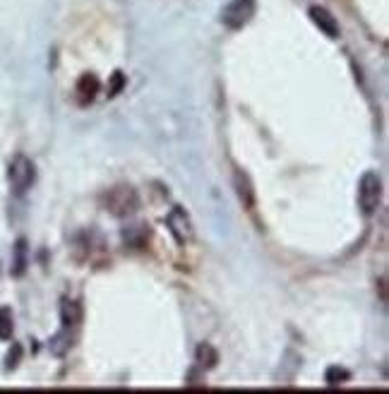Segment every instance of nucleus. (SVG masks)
Here are the masks:
<instances>
[{
  "mask_svg": "<svg viewBox=\"0 0 389 394\" xmlns=\"http://www.w3.org/2000/svg\"><path fill=\"white\" fill-rule=\"evenodd\" d=\"M310 19L320 27V32H325L330 39H336L339 37V24H336V19L332 17L330 10L325 8H310Z\"/></svg>",
  "mask_w": 389,
  "mask_h": 394,
  "instance_id": "obj_7",
  "label": "nucleus"
},
{
  "mask_svg": "<svg viewBox=\"0 0 389 394\" xmlns=\"http://www.w3.org/2000/svg\"><path fill=\"white\" fill-rule=\"evenodd\" d=\"M351 380V373L346 370V368H339V366H332L330 370H327L325 375V382L330 387H336V385H343V382Z\"/></svg>",
  "mask_w": 389,
  "mask_h": 394,
  "instance_id": "obj_13",
  "label": "nucleus"
},
{
  "mask_svg": "<svg viewBox=\"0 0 389 394\" xmlns=\"http://www.w3.org/2000/svg\"><path fill=\"white\" fill-rule=\"evenodd\" d=\"M68 348H70V337L68 335H58L53 341H50V351H53L55 356H63Z\"/></svg>",
  "mask_w": 389,
  "mask_h": 394,
  "instance_id": "obj_15",
  "label": "nucleus"
},
{
  "mask_svg": "<svg viewBox=\"0 0 389 394\" xmlns=\"http://www.w3.org/2000/svg\"><path fill=\"white\" fill-rule=\"evenodd\" d=\"M234 185H236V193H238L240 202H243L245 207L255 205V190H252L250 178H247L243 171H236V173H234Z\"/></svg>",
  "mask_w": 389,
  "mask_h": 394,
  "instance_id": "obj_8",
  "label": "nucleus"
},
{
  "mask_svg": "<svg viewBox=\"0 0 389 394\" xmlns=\"http://www.w3.org/2000/svg\"><path fill=\"white\" fill-rule=\"evenodd\" d=\"M125 87V75L123 73H113L111 75V82H108V97H118Z\"/></svg>",
  "mask_w": 389,
  "mask_h": 394,
  "instance_id": "obj_14",
  "label": "nucleus"
},
{
  "mask_svg": "<svg viewBox=\"0 0 389 394\" xmlns=\"http://www.w3.org/2000/svg\"><path fill=\"white\" fill-rule=\"evenodd\" d=\"M60 320H63L65 330L79 325V320H82V308L73 301H63V306H60Z\"/></svg>",
  "mask_w": 389,
  "mask_h": 394,
  "instance_id": "obj_9",
  "label": "nucleus"
},
{
  "mask_svg": "<svg viewBox=\"0 0 389 394\" xmlns=\"http://www.w3.org/2000/svg\"><path fill=\"white\" fill-rule=\"evenodd\" d=\"M166 226H169V231L173 234V238L178 241L180 245L190 243L195 236L193 231V221H190L188 212L180 209V207H175V209H171V214L166 216Z\"/></svg>",
  "mask_w": 389,
  "mask_h": 394,
  "instance_id": "obj_5",
  "label": "nucleus"
},
{
  "mask_svg": "<svg viewBox=\"0 0 389 394\" xmlns=\"http://www.w3.org/2000/svg\"><path fill=\"white\" fill-rule=\"evenodd\" d=\"M106 209L111 212L113 216H130L135 214V212L140 209V195L135 193L133 188H128V185H120V188H113L108 190V195H106Z\"/></svg>",
  "mask_w": 389,
  "mask_h": 394,
  "instance_id": "obj_1",
  "label": "nucleus"
},
{
  "mask_svg": "<svg viewBox=\"0 0 389 394\" xmlns=\"http://www.w3.org/2000/svg\"><path fill=\"white\" fill-rule=\"evenodd\" d=\"M380 200H382V183L377 178V173L368 171L361 178V185H358V205H361V209L366 214H372L380 207Z\"/></svg>",
  "mask_w": 389,
  "mask_h": 394,
  "instance_id": "obj_3",
  "label": "nucleus"
},
{
  "mask_svg": "<svg viewBox=\"0 0 389 394\" xmlns=\"http://www.w3.org/2000/svg\"><path fill=\"white\" fill-rule=\"evenodd\" d=\"M12 310L10 308H0V341L12 339Z\"/></svg>",
  "mask_w": 389,
  "mask_h": 394,
  "instance_id": "obj_12",
  "label": "nucleus"
},
{
  "mask_svg": "<svg viewBox=\"0 0 389 394\" xmlns=\"http://www.w3.org/2000/svg\"><path fill=\"white\" fill-rule=\"evenodd\" d=\"M19 356H22V348H19V346H12V351H10V356H8V361H5V363H8V370H12V368L17 366V363H19Z\"/></svg>",
  "mask_w": 389,
  "mask_h": 394,
  "instance_id": "obj_16",
  "label": "nucleus"
},
{
  "mask_svg": "<svg viewBox=\"0 0 389 394\" xmlns=\"http://www.w3.org/2000/svg\"><path fill=\"white\" fill-rule=\"evenodd\" d=\"M10 185H12L15 195H24L29 188L34 185V178H37V171H34V164L27 159V156H15L12 164H10Z\"/></svg>",
  "mask_w": 389,
  "mask_h": 394,
  "instance_id": "obj_2",
  "label": "nucleus"
},
{
  "mask_svg": "<svg viewBox=\"0 0 389 394\" xmlns=\"http://www.w3.org/2000/svg\"><path fill=\"white\" fill-rule=\"evenodd\" d=\"M195 358H197V366L207 368V370H211V368L219 363V353H216V348L209 346V344H202L200 348H197Z\"/></svg>",
  "mask_w": 389,
  "mask_h": 394,
  "instance_id": "obj_10",
  "label": "nucleus"
},
{
  "mask_svg": "<svg viewBox=\"0 0 389 394\" xmlns=\"http://www.w3.org/2000/svg\"><path fill=\"white\" fill-rule=\"evenodd\" d=\"M99 89H101V82L97 75H82V77L77 79V89H75V92H77V101L82 106L92 104V101L97 99Z\"/></svg>",
  "mask_w": 389,
  "mask_h": 394,
  "instance_id": "obj_6",
  "label": "nucleus"
},
{
  "mask_svg": "<svg viewBox=\"0 0 389 394\" xmlns=\"http://www.w3.org/2000/svg\"><path fill=\"white\" fill-rule=\"evenodd\" d=\"M255 0H231L221 12V22L229 29H240L255 17Z\"/></svg>",
  "mask_w": 389,
  "mask_h": 394,
  "instance_id": "obj_4",
  "label": "nucleus"
},
{
  "mask_svg": "<svg viewBox=\"0 0 389 394\" xmlns=\"http://www.w3.org/2000/svg\"><path fill=\"white\" fill-rule=\"evenodd\" d=\"M24 270H27V243H24V241H17V245H15L12 274L15 276H22Z\"/></svg>",
  "mask_w": 389,
  "mask_h": 394,
  "instance_id": "obj_11",
  "label": "nucleus"
}]
</instances>
